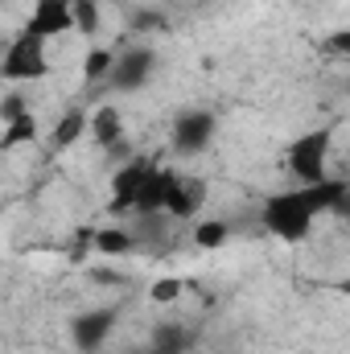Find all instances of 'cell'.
<instances>
[{"label": "cell", "mask_w": 350, "mask_h": 354, "mask_svg": "<svg viewBox=\"0 0 350 354\" xmlns=\"http://www.w3.org/2000/svg\"><path fill=\"white\" fill-rule=\"evenodd\" d=\"M313 218H317V210H313L305 185L280 189V194H272L264 202V231L276 235V239H284V243H301L313 231Z\"/></svg>", "instance_id": "1"}, {"label": "cell", "mask_w": 350, "mask_h": 354, "mask_svg": "<svg viewBox=\"0 0 350 354\" xmlns=\"http://www.w3.org/2000/svg\"><path fill=\"white\" fill-rule=\"evenodd\" d=\"M0 75L12 79V83H33V79H46L50 75V58H46V41L42 37H29V33H17L0 58Z\"/></svg>", "instance_id": "2"}, {"label": "cell", "mask_w": 350, "mask_h": 354, "mask_svg": "<svg viewBox=\"0 0 350 354\" xmlns=\"http://www.w3.org/2000/svg\"><path fill=\"white\" fill-rule=\"evenodd\" d=\"M326 157H330V128H317V132H305L288 145L284 165L301 185H313L326 177Z\"/></svg>", "instance_id": "3"}, {"label": "cell", "mask_w": 350, "mask_h": 354, "mask_svg": "<svg viewBox=\"0 0 350 354\" xmlns=\"http://www.w3.org/2000/svg\"><path fill=\"white\" fill-rule=\"evenodd\" d=\"M75 29L71 21V0H33V12L25 17V29L29 37H42V41H54V37H66Z\"/></svg>", "instance_id": "4"}, {"label": "cell", "mask_w": 350, "mask_h": 354, "mask_svg": "<svg viewBox=\"0 0 350 354\" xmlns=\"http://www.w3.org/2000/svg\"><path fill=\"white\" fill-rule=\"evenodd\" d=\"M214 128H219V120H214L210 111H185V115H177L174 149L181 153V157H198V153H206L210 140H214Z\"/></svg>", "instance_id": "5"}, {"label": "cell", "mask_w": 350, "mask_h": 354, "mask_svg": "<svg viewBox=\"0 0 350 354\" xmlns=\"http://www.w3.org/2000/svg\"><path fill=\"white\" fill-rule=\"evenodd\" d=\"M153 66H157V54L153 50H145V46H136V50H124V54H116V62H111V83L120 91H140L149 83V75H153Z\"/></svg>", "instance_id": "6"}, {"label": "cell", "mask_w": 350, "mask_h": 354, "mask_svg": "<svg viewBox=\"0 0 350 354\" xmlns=\"http://www.w3.org/2000/svg\"><path fill=\"white\" fill-rule=\"evenodd\" d=\"M116 322H120V313H116V309H87V313H79V317L71 322V338H75V346H79V351L95 354L107 338H111Z\"/></svg>", "instance_id": "7"}, {"label": "cell", "mask_w": 350, "mask_h": 354, "mask_svg": "<svg viewBox=\"0 0 350 354\" xmlns=\"http://www.w3.org/2000/svg\"><path fill=\"white\" fill-rule=\"evenodd\" d=\"M177 169H165V165H153L149 161V169L140 177V185H136V198H132V214H161V206H165V189H169V181H174Z\"/></svg>", "instance_id": "8"}, {"label": "cell", "mask_w": 350, "mask_h": 354, "mask_svg": "<svg viewBox=\"0 0 350 354\" xmlns=\"http://www.w3.org/2000/svg\"><path fill=\"white\" fill-rule=\"evenodd\" d=\"M202 198H206V185H202L198 177L174 174L169 189H165V206H161V214H169V218H194V214L202 210Z\"/></svg>", "instance_id": "9"}, {"label": "cell", "mask_w": 350, "mask_h": 354, "mask_svg": "<svg viewBox=\"0 0 350 354\" xmlns=\"http://www.w3.org/2000/svg\"><path fill=\"white\" fill-rule=\"evenodd\" d=\"M149 169V161L145 157H136V161H128V165H120L116 177H111V198H107V214H132V198H136V185H140V177Z\"/></svg>", "instance_id": "10"}, {"label": "cell", "mask_w": 350, "mask_h": 354, "mask_svg": "<svg viewBox=\"0 0 350 354\" xmlns=\"http://www.w3.org/2000/svg\"><path fill=\"white\" fill-rule=\"evenodd\" d=\"M87 136L95 145H103V149L124 145V115H120V107H111V103L95 107L87 115Z\"/></svg>", "instance_id": "11"}, {"label": "cell", "mask_w": 350, "mask_h": 354, "mask_svg": "<svg viewBox=\"0 0 350 354\" xmlns=\"http://www.w3.org/2000/svg\"><path fill=\"white\" fill-rule=\"evenodd\" d=\"M83 136H87V111H83V107H71V111L58 115V124H54V132H50V149H54V153H66V149H75Z\"/></svg>", "instance_id": "12"}, {"label": "cell", "mask_w": 350, "mask_h": 354, "mask_svg": "<svg viewBox=\"0 0 350 354\" xmlns=\"http://www.w3.org/2000/svg\"><path fill=\"white\" fill-rule=\"evenodd\" d=\"M91 239H95V252H99V256H128V252L136 248V235H132L128 227H103V231H95Z\"/></svg>", "instance_id": "13"}, {"label": "cell", "mask_w": 350, "mask_h": 354, "mask_svg": "<svg viewBox=\"0 0 350 354\" xmlns=\"http://www.w3.org/2000/svg\"><path fill=\"white\" fill-rule=\"evenodd\" d=\"M33 140H37V115H33V111H25L21 120L4 124V132H0V153H12V149L33 145Z\"/></svg>", "instance_id": "14"}, {"label": "cell", "mask_w": 350, "mask_h": 354, "mask_svg": "<svg viewBox=\"0 0 350 354\" xmlns=\"http://www.w3.org/2000/svg\"><path fill=\"white\" fill-rule=\"evenodd\" d=\"M231 239V227L223 223V218H202L198 227H194V243L202 248V252H214V248H223Z\"/></svg>", "instance_id": "15"}, {"label": "cell", "mask_w": 350, "mask_h": 354, "mask_svg": "<svg viewBox=\"0 0 350 354\" xmlns=\"http://www.w3.org/2000/svg\"><path fill=\"white\" fill-rule=\"evenodd\" d=\"M71 21L83 37H95L99 33V0H71Z\"/></svg>", "instance_id": "16"}, {"label": "cell", "mask_w": 350, "mask_h": 354, "mask_svg": "<svg viewBox=\"0 0 350 354\" xmlns=\"http://www.w3.org/2000/svg\"><path fill=\"white\" fill-rule=\"evenodd\" d=\"M111 62H116V54H111V50L91 46L87 58H83V79H107V75H111Z\"/></svg>", "instance_id": "17"}, {"label": "cell", "mask_w": 350, "mask_h": 354, "mask_svg": "<svg viewBox=\"0 0 350 354\" xmlns=\"http://www.w3.org/2000/svg\"><path fill=\"white\" fill-rule=\"evenodd\" d=\"M181 292H185V280H177V276H161V280H153L149 301H153V305H174Z\"/></svg>", "instance_id": "18"}, {"label": "cell", "mask_w": 350, "mask_h": 354, "mask_svg": "<svg viewBox=\"0 0 350 354\" xmlns=\"http://www.w3.org/2000/svg\"><path fill=\"white\" fill-rule=\"evenodd\" d=\"M153 351L181 354V351H185V330H177V326H161V330L153 334Z\"/></svg>", "instance_id": "19"}, {"label": "cell", "mask_w": 350, "mask_h": 354, "mask_svg": "<svg viewBox=\"0 0 350 354\" xmlns=\"http://www.w3.org/2000/svg\"><path fill=\"white\" fill-rule=\"evenodd\" d=\"M25 111H33L25 95H4V99H0V120H4V124H12V120H21Z\"/></svg>", "instance_id": "20"}, {"label": "cell", "mask_w": 350, "mask_h": 354, "mask_svg": "<svg viewBox=\"0 0 350 354\" xmlns=\"http://www.w3.org/2000/svg\"><path fill=\"white\" fill-rule=\"evenodd\" d=\"M136 354H161V351H153V346H145V351H136Z\"/></svg>", "instance_id": "21"}]
</instances>
